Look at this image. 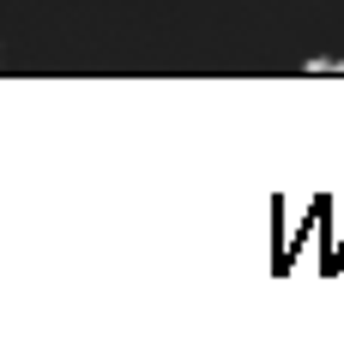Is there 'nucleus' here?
<instances>
[{"instance_id": "obj_1", "label": "nucleus", "mask_w": 344, "mask_h": 356, "mask_svg": "<svg viewBox=\"0 0 344 356\" xmlns=\"http://www.w3.org/2000/svg\"><path fill=\"white\" fill-rule=\"evenodd\" d=\"M302 73H344V60H326V55H314V60L302 67Z\"/></svg>"}]
</instances>
